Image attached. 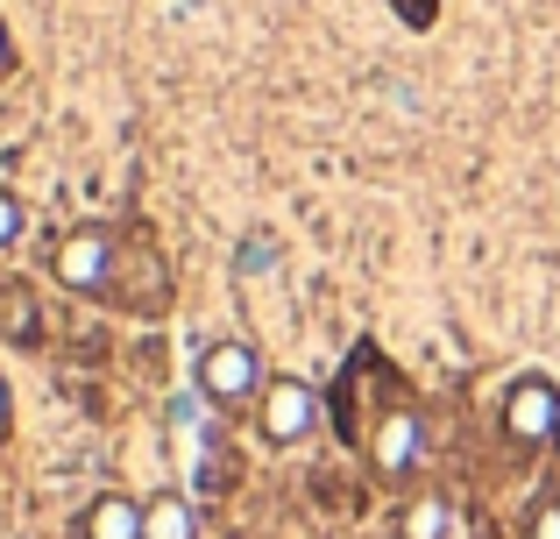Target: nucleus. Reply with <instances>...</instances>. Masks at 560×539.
I'll list each match as a JSON object with an SVG mask.
<instances>
[{"mask_svg": "<svg viewBox=\"0 0 560 539\" xmlns=\"http://www.w3.org/2000/svg\"><path fill=\"white\" fill-rule=\"evenodd\" d=\"M553 433H560V384L539 370L511 376L504 384V441L518 455H533V447H553Z\"/></svg>", "mask_w": 560, "mask_h": 539, "instance_id": "nucleus-1", "label": "nucleus"}, {"mask_svg": "<svg viewBox=\"0 0 560 539\" xmlns=\"http://www.w3.org/2000/svg\"><path fill=\"white\" fill-rule=\"evenodd\" d=\"M50 277L71 298H114V235L107 227H71V235H57Z\"/></svg>", "mask_w": 560, "mask_h": 539, "instance_id": "nucleus-2", "label": "nucleus"}, {"mask_svg": "<svg viewBox=\"0 0 560 539\" xmlns=\"http://www.w3.org/2000/svg\"><path fill=\"white\" fill-rule=\"evenodd\" d=\"M370 469L383 476V483H397V490L425 469V419L411 412V405H383V412H376V426H370Z\"/></svg>", "mask_w": 560, "mask_h": 539, "instance_id": "nucleus-3", "label": "nucleus"}, {"mask_svg": "<svg viewBox=\"0 0 560 539\" xmlns=\"http://www.w3.org/2000/svg\"><path fill=\"white\" fill-rule=\"evenodd\" d=\"M262 355L248 341H213L199 355V390H206V405H248V398H262Z\"/></svg>", "mask_w": 560, "mask_h": 539, "instance_id": "nucleus-4", "label": "nucleus"}, {"mask_svg": "<svg viewBox=\"0 0 560 539\" xmlns=\"http://www.w3.org/2000/svg\"><path fill=\"white\" fill-rule=\"evenodd\" d=\"M256 426H262V441H270V447H299L305 433L319 426V390L299 384V376H277V384H262Z\"/></svg>", "mask_w": 560, "mask_h": 539, "instance_id": "nucleus-5", "label": "nucleus"}, {"mask_svg": "<svg viewBox=\"0 0 560 539\" xmlns=\"http://www.w3.org/2000/svg\"><path fill=\"white\" fill-rule=\"evenodd\" d=\"M79 539H150V526H142V504L121 497V490L93 497V504L79 512Z\"/></svg>", "mask_w": 560, "mask_h": 539, "instance_id": "nucleus-6", "label": "nucleus"}, {"mask_svg": "<svg viewBox=\"0 0 560 539\" xmlns=\"http://www.w3.org/2000/svg\"><path fill=\"white\" fill-rule=\"evenodd\" d=\"M454 532H462V512H454L447 490H419L397 512V539H454Z\"/></svg>", "mask_w": 560, "mask_h": 539, "instance_id": "nucleus-7", "label": "nucleus"}, {"mask_svg": "<svg viewBox=\"0 0 560 539\" xmlns=\"http://www.w3.org/2000/svg\"><path fill=\"white\" fill-rule=\"evenodd\" d=\"M142 526H150V539H199V512H191L178 490H164V497L142 504Z\"/></svg>", "mask_w": 560, "mask_h": 539, "instance_id": "nucleus-8", "label": "nucleus"}, {"mask_svg": "<svg viewBox=\"0 0 560 539\" xmlns=\"http://www.w3.org/2000/svg\"><path fill=\"white\" fill-rule=\"evenodd\" d=\"M525 539H560V497H539L525 512Z\"/></svg>", "mask_w": 560, "mask_h": 539, "instance_id": "nucleus-9", "label": "nucleus"}, {"mask_svg": "<svg viewBox=\"0 0 560 539\" xmlns=\"http://www.w3.org/2000/svg\"><path fill=\"white\" fill-rule=\"evenodd\" d=\"M14 235H22V199H14V192H0V249H8Z\"/></svg>", "mask_w": 560, "mask_h": 539, "instance_id": "nucleus-10", "label": "nucleus"}, {"mask_svg": "<svg viewBox=\"0 0 560 539\" xmlns=\"http://www.w3.org/2000/svg\"><path fill=\"white\" fill-rule=\"evenodd\" d=\"M8 426H14V398H8V376H0V441H8Z\"/></svg>", "mask_w": 560, "mask_h": 539, "instance_id": "nucleus-11", "label": "nucleus"}, {"mask_svg": "<svg viewBox=\"0 0 560 539\" xmlns=\"http://www.w3.org/2000/svg\"><path fill=\"white\" fill-rule=\"evenodd\" d=\"M14 65V50H8V28H0V71H8Z\"/></svg>", "mask_w": 560, "mask_h": 539, "instance_id": "nucleus-12", "label": "nucleus"}, {"mask_svg": "<svg viewBox=\"0 0 560 539\" xmlns=\"http://www.w3.org/2000/svg\"><path fill=\"white\" fill-rule=\"evenodd\" d=\"M553 455H560V433H553Z\"/></svg>", "mask_w": 560, "mask_h": 539, "instance_id": "nucleus-13", "label": "nucleus"}]
</instances>
